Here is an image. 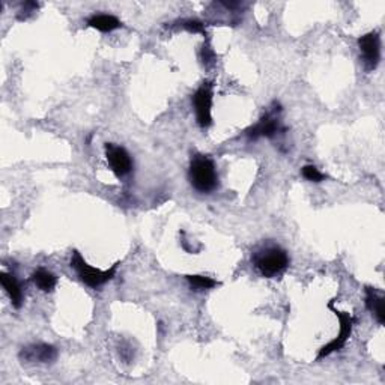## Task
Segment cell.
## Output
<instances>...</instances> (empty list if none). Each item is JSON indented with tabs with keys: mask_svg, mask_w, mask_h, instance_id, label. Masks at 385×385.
Masks as SVG:
<instances>
[{
	"mask_svg": "<svg viewBox=\"0 0 385 385\" xmlns=\"http://www.w3.org/2000/svg\"><path fill=\"white\" fill-rule=\"evenodd\" d=\"M190 184L199 192H211L218 187V173L213 160L197 156L191 160L188 170Z\"/></svg>",
	"mask_w": 385,
	"mask_h": 385,
	"instance_id": "6da1fadb",
	"label": "cell"
},
{
	"mask_svg": "<svg viewBox=\"0 0 385 385\" xmlns=\"http://www.w3.org/2000/svg\"><path fill=\"white\" fill-rule=\"evenodd\" d=\"M253 262L257 271L264 277L274 278L286 271L289 264H291V259H289L283 248L273 246L265 247L261 252H257L253 256Z\"/></svg>",
	"mask_w": 385,
	"mask_h": 385,
	"instance_id": "7a4b0ae2",
	"label": "cell"
},
{
	"mask_svg": "<svg viewBox=\"0 0 385 385\" xmlns=\"http://www.w3.org/2000/svg\"><path fill=\"white\" fill-rule=\"evenodd\" d=\"M119 264H114L110 269H105V271H101V269L91 266L88 262L84 261L83 256L74 250L73 257H71V268L75 269L77 275H79L80 282H83L86 286H89L92 289H98L100 286L105 285L110 282L112 278L116 274Z\"/></svg>",
	"mask_w": 385,
	"mask_h": 385,
	"instance_id": "3957f363",
	"label": "cell"
},
{
	"mask_svg": "<svg viewBox=\"0 0 385 385\" xmlns=\"http://www.w3.org/2000/svg\"><path fill=\"white\" fill-rule=\"evenodd\" d=\"M329 307L333 310V313L337 316V319H339L340 333L329 345L322 346L319 354H317L316 361H321V360H324L326 357H330L331 354L340 351L343 348V346L346 345V342L349 340V337L352 334V326H354V322H355L354 316L351 313H346V312H340V310L334 309V307H333V300L329 303Z\"/></svg>",
	"mask_w": 385,
	"mask_h": 385,
	"instance_id": "277c9868",
	"label": "cell"
},
{
	"mask_svg": "<svg viewBox=\"0 0 385 385\" xmlns=\"http://www.w3.org/2000/svg\"><path fill=\"white\" fill-rule=\"evenodd\" d=\"M213 84L204 83L192 95V107L196 112L197 123L202 128H209L213 125Z\"/></svg>",
	"mask_w": 385,
	"mask_h": 385,
	"instance_id": "5b68a950",
	"label": "cell"
},
{
	"mask_svg": "<svg viewBox=\"0 0 385 385\" xmlns=\"http://www.w3.org/2000/svg\"><path fill=\"white\" fill-rule=\"evenodd\" d=\"M104 148H105V158H107L109 166L114 175L118 178L127 176L134 166L128 151L113 143H105Z\"/></svg>",
	"mask_w": 385,
	"mask_h": 385,
	"instance_id": "8992f818",
	"label": "cell"
},
{
	"mask_svg": "<svg viewBox=\"0 0 385 385\" xmlns=\"http://www.w3.org/2000/svg\"><path fill=\"white\" fill-rule=\"evenodd\" d=\"M358 47L363 56V62L368 71L378 66L381 59V36L379 32H369L358 38Z\"/></svg>",
	"mask_w": 385,
	"mask_h": 385,
	"instance_id": "52a82bcc",
	"label": "cell"
},
{
	"mask_svg": "<svg viewBox=\"0 0 385 385\" xmlns=\"http://www.w3.org/2000/svg\"><path fill=\"white\" fill-rule=\"evenodd\" d=\"M275 110L271 113H266L265 116L261 118L257 123H255L253 127H250L246 134L250 140H257L261 137L266 139H273L277 136V133H280V122H278V118L275 116Z\"/></svg>",
	"mask_w": 385,
	"mask_h": 385,
	"instance_id": "ba28073f",
	"label": "cell"
},
{
	"mask_svg": "<svg viewBox=\"0 0 385 385\" xmlns=\"http://www.w3.org/2000/svg\"><path fill=\"white\" fill-rule=\"evenodd\" d=\"M57 357V349L52 345L47 343H38V345H29L22 349L20 358L24 361H33V363H52Z\"/></svg>",
	"mask_w": 385,
	"mask_h": 385,
	"instance_id": "9c48e42d",
	"label": "cell"
},
{
	"mask_svg": "<svg viewBox=\"0 0 385 385\" xmlns=\"http://www.w3.org/2000/svg\"><path fill=\"white\" fill-rule=\"evenodd\" d=\"M0 283H2L8 296L11 298L13 305L15 307V309H20V307L23 305L24 295H23L22 285L18 283L15 275L8 274V273H2V274H0Z\"/></svg>",
	"mask_w": 385,
	"mask_h": 385,
	"instance_id": "30bf717a",
	"label": "cell"
},
{
	"mask_svg": "<svg viewBox=\"0 0 385 385\" xmlns=\"http://www.w3.org/2000/svg\"><path fill=\"white\" fill-rule=\"evenodd\" d=\"M365 307L372 312V315L377 317L379 325L385 322V298L379 295L375 289H365Z\"/></svg>",
	"mask_w": 385,
	"mask_h": 385,
	"instance_id": "8fae6325",
	"label": "cell"
},
{
	"mask_svg": "<svg viewBox=\"0 0 385 385\" xmlns=\"http://www.w3.org/2000/svg\"><path fill=\"white\" fill-rule=\"evenodd\" d=\"M88 26L96 29V31H100L103 33H109L122 27V23L119 18L112 14H95L88 20Z\"/></svg>",
	"mask_w": 385,
	"mask_h": 385,
	"instance_id": "7c38bea8",
	"label": "cell"
},
{
	"mask_svg": "<svg viewBox=\"0 0 385 385\" xmlns=\"http://www.w3.org/2000/svg\"><path fill=\"white\" fill-rule=\"evenodd\" d=\"M32 280L38 286V289H41L43 292H53V289L57 285V277L44 268L36 269V271L32 274Z\"/></svg>",
	"mask_w": 385,
	"mask_h": 385,
	"instance_id": "4fadbf2b",
	"label": "cell"
},
{
	"mask_svg": "<svg viewBox=\"0 0 385 385\" xmlns=\"http://www.w3.org/2000/svg\"><path fill=\"white\" fill-rule=\"evenodd\" d=\"M187 280L196 291H206V289H213L218 285L214 278L205 275H187Z\"/></svg>",
	"mask_w": 385,
	"mask_h": 385,
	"instance_id": "5bb4252c",
	"label": "cell"
},
{
	"mask_svg": "<svg viewBox=\"0 0 385 385\" xmlns=\"http://www.w3.org/2000/svg\"><path fill=\"white\" fill-rule=\"evenodd\" d=\"M303 173V176L307 179V181H310V182H322L325 181V175L324 173L319 172V169H316L313 165H307L303 167L301 170Z\"/></svg>",
	"mask_w": 385,
	"mask_h": 385,
	"instance_id": "9a60e30c",
	"label": "cell"
},
{
	"mask_svg": "<svg viewBox=\"0 0 385 385\" xmlns=\"http://www.w3.org/2000/svg\"><path fill=\"white\" fill-rule=\"evenodd\" d=\"M182 26H184V29H187L188 32H192V33H205V26L202 22L199 20H187L182 23Z\"/></svg>",
	"mask_w": 385,
	"mask_h": 385,
	"instance_id": "2e32d148",
	"label": "cell"
}]
</instances>
